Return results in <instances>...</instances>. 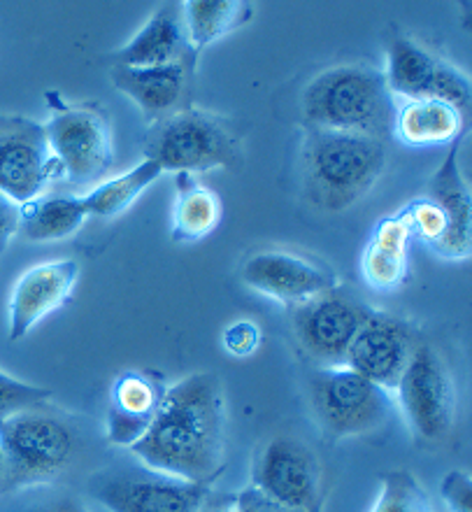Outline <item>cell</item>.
<instances>
[{
    "mask_svg": "<svg viewBox=\"0 0 472 512\" xmlns=\"http://www.w3.org/2000/svg\"><path fill=\"white\" fill-rule=\"evenodd\" d=\"M175 208H173V243H196L217 229L224 215L221 198L210 187H203L196 175L180 173L175 177Z\"/></svg>",
    "mask_w": 472,
    "mask_h": 512,
    "instance_id": "24",
    "label": "cell"
},
{
    "mask_svg": "<svg viewBox=\"0 0 472 512\" xmlns=\"http://www.w3.org/2000/svg\"><path fill=\"white\" fill-rule=\"evenodd\" d=\"M210 482H187L149 468H112L91 478L89 492L110 512H203Z\"/></svg>",
    "mask_w": 472,
    "mask_h": 512,
    "instance_id": "8",
    "label": "cell"
},
{
    "mask_svg": "<svg viewBox=\"0 0 472 512\" xmlns=\"http://www.w3.org/2000/svg\"><path fill=\"white\" fill-rule=\"evenodd\" d=\"M19 233V205L0 194V254L7 250L12 238Z\"/></svg>",
    "mask_w": 472,
    "mask_h": 512,
    "instance_id": "31",
    "label": "cell"
},
{
    "mask_svg": "<svg viewBox=\"0 0 472 512\" xmlns=\"http://www.w3.org/2000/svg\"><path fill=\"white\" fill-rule=\"evenodd\" d=\"M410 240V226H407L400 212L396 217H386L377 224L361 259L363 277H366L370 287L391 291L405 280L407 245H410Z\"/></svg>",
    "mask_w": 472,
    "mask_h": 512,
    "instance_id": "21",
    "label": "cell"
},
{
    "mask_svg": "<svg viewBox=\"0 0 472 512\" xmlns=\"http://www.w3.org/2000/svg\"><path fill=\"white\" fill-rule=\"evenodd\" d=\"M196 66L112 68L114 89L138 105L149 126L191 108L189 96Z\"/></svg>",
    "mask_w": 472,
    "mask_h": 512,
    "instance_id": "18",
    "label": "cell"
},
{
    "mask_svg": "<svg viewBox=\"0 0 472 512\" xmlns=\"http://www.w3.org/2000/svg\"><path fill=\"white\" fill-rule=\"evenodd\" d=\"M235 508H238L240 512H298V510L284 508V506H280V503L270 501L268 496L256 492L254 487L242 489V492L238 494V499H235Z\"/></svg>",
    "mask_w": 472,
    "mask_h": 512,
    "instance_id": "32",
    "label": "cell"
},
{
    "mask_svg": "<svg viewBox=\"0 0 472 512\" xmlns=\"http://www.w3.org/2000/svg\"><path fill=\"white\" fill-rule=\"evenodd\" d=\"M398 403L414 431L426 440H440L456 419L452 373L431 345H417L398 387Z\"/></svg>",
    "mask_w": 472,
    "mask_h": 512,
    "instance_id": "13",
    "label": "cell"
},
{
    "mask_svg": "<svg viewBox=\"0 0 472 512\" xmlns=\"http://www.w3.org/2000/svg\"><path fill=\"white\" fill-rule=\"evenodd\" d=\"M182 14L193 52L200 56L212 42L245 26L252 19L254 7L240 0H191L182 3Z\"/></svg>",
    "mask_w": 472,
    "mask_h": 512,
    "instance_id": "25",
    "label": "cell"
},
{
    "mask_svg": "<svg viewBox=\"0 0 472 512\" xmlns=\"http://www.w3.org/2000/svg\"><path fill=\"white\" fill-rule=\"evenodd\" d=\"M219 512H240L238 508H231V510H219Z\"/></svg>",
    "mask_w": 472,
    "mask_h": 512,
    "instance_id": "35",
    "label": "cell"
},
{
    "mask_svg": "<svg viewBox=\"0 0 472 512\" xmlns=\"http://www.w3.org/2000/svg\"><path fill=\"white\" fill-rule=\"evenodd\" d=\"M361 298L333 287L293 308L291 322L298 345L319 364V368L345 366L349 345L361 326L373 315Z\"/></svg>",
    "mask_w": 472,
    "mask_h": 512,
    "instance_id": "7",
    "label": "cell"
},
{
    "mask_svg": "<svg viewBox=\"0 0 472 512\" xmlns=\"http://www.w3.org/2000/svg\"><path fill=\"white\" fill-rule=\"evenodd\" d=\"M412 331L398 317L373 312L349 345L345 366L386 391H396L414 352Z\"/></svg>",
    "mask_w": 472,
    "mask_h": 512,
    "instance_id": "14",
    "label": "cell"
},
{
    "mask_svg": "<svg viewBox=\"0 0 472 512\" xmlns=\"http://www.w3.org/2000/svg\"><path fill=\"white\" fill-rule=\"evenodd\" d=\"M163 175L159 163L142 159L138 166L128 173L112 177V180L100 182L94 191L82 196L84 208H87L89 217H117L126 212L152 184Z\"/></svg>",
    "mask_w": 472,
    "mask_h": 512,
    "instance_id": "26",
    "label": "cell"
},
{
    "mask_svg": "<svg viewBox=\"0 0 472 512\" xmlns=\"http://www.w3.org/2000/svg\"><path fill=\"white\" fill-rule=\"evenodd\" d=\"M7 492V468H5V457L0 452V494Z\"/></svg>",
    "mask_w": 472,
    "mask_h": 512,
    "instance_id": "34",
    "label": "cell"
},
{
    "mask_svg": "<svg viewBox=\"0 0 472 512\" xmlns=\"http://www.w3.org/2000/svg\"><path fill=\"white\" fill-rule=\"evenodd\" d=\"M373 512H431V503L414 475L389 471L382 475V492Z\"/></svg>",
    "mask_w": 472,
    "mask_h": 512,
    "instance_id": "27",
    "label": "cell"
},
{
    "mask_svg": "<svg viewBox=\"0 0 472 512\" xmlns=\"http://www.w3.org/2000/svg\"><path fill=\"white\" fill-rule=\"evenodd\" d=\"M242 282L286 305H300L338 287V277L321 263L289 252H259L242 266Z\"/></svg>",
    "mask_w": 472,
    "mask_h": 512,
    "instance_id": "15",
    "label": "cell"
},
{
    "mask_svg": "<svg viewBox=\"0 0 472 512\" xmlns=\"http://www.w3.org/2000/svg\"><path fill=\"white\" fill-rule=\"evenodd\" d=\"M440 494L452 512H472V480L470 475L452 471L442 478Z\"/></svg>",
    "mask_w": 472,
    "mask_h": 512,
    "instance_id": "30",
    "label": "cell"
},
{
    "mask_svg": "<svg viewBox=\"0 0 472 512\" xmlns=\"http://www.w3.org/2000/svg\"><path fill=\"white\" fill-rule=\"evenodd\" d=\"M263 333L259 326L249 319H240V322H233L224 331V350L235 359H247L259 350Z\"/></svg>",
    "mask_w": 472,
    "mask_h": 512,
    "instance_id": "29",
    "label": "cell"
},
{
    "mask_svg": "<svg viewBox=\"0 0 472 512\" xmlns=\"http://www.w3.org/2000/svg\"><path fill=\"white\" fill-rule=\"evenodd\" d=\"M384 80L389 94L405 101H442L454 105L463 115L470 110L472 89L468 77L412 38L398 35L391 40Z\"/></svg>",
    "mask_w": 472,
    "mask_h": 512,
    "instance_id": "11",
    "label": "cell"
},
{
    "mask_svg": "<svg viewBox=\"0 0 472 512\" xmlns=\"http://www.w3.org/2000/svg\"><path fill=\"white\" fill-rule=\"evenodd\" d=\"M80 266L73 259L31 266L14 282L10 296V340L26 338L47 315L63 308L73 296Z\"/></svg>",
    "mask_w": 472,
    "mask_h": 512,
    "instance_id": "16",
    "label": "cell"
},
{
    "mask_svg": "<svg viewBox=\"0 0 472 512\" xmlns=\"http://www.w3.org/2000/svg\"><path fill=\"white\" fill-rule=\"evenodd\" d=\"M168 384L161 375L126 371L112 384L107 408V440L117 447H131L152 426Z\"/></svg>",
    "mask_w": 472,
    "mask_h": 512,
    "instance_id": "19",
    "label": "cell"
},
{
    "mask_svg": "<svg viewBox=\"0 0 472 512\" xmlns=\"http://www.w3.org/2000/svg\"><path fill=\"white\" fill-rule=\"evenodd\" d=\"M386 166L384 140L373 135L310 128L300 149L303 189L324 212H345L361 201Z\"/></svg>",
    "mask_w": 472,
    "mask_h": 512,
    "instance_id": "2",
    "label": "cell"
},
{
    "mask_svg": "<svg viewBox=\"0 0 472 512\" xmlns=\"http://www.w3.org/2000/svg\"><path fill=\"white\" fill-rule=\"evenodd\" d=\"M73 431L59 417L33 408L0 424V452L7 468V492L49 482L73 457Z\"/></svg>",
    "mask_w": 472,
    "mask_h": 512,
    "instance_id": "5",
    "label": "cell"
},
{
    "mask_svg": "<svg viewBox=\"0 0 472 512\" xmlns=\"http://www.w3.org/2000/svg\"><path fill=\"white\" fill-rule=\"evenodd\" d=\"M252 487L298 512H321L324 506L319 459L296 438H273L261 447L252 466Z\"/></svg>",
    "mask_w": 472,
    "mask_h": 512,
    "instance_id": "12",
    "label": "cell"
},
{
    "mask_svg": "<svg viewBox=\"0 0 472 512\" xmlns=\"http://www.w3.org/2000/svg\"><path fill=\"white\" fill-rule=\"evenodd\" d=\"M463 124H466L463 112L449 103L405 101L403 108L396 110L393 133L412 147L445 145L463 138Z\"/></svg>",
    "mask_w": 472,
    "mask_h": 512,
    "instance_id": "22",
    "label": "cell"
},
{
    "mask_svg": "<svg viewBox=\"0 0 472 512\" xmlns=\"http://www.w3.org/2000/svg\"><path fill=\"white\" fill-rule=\"evenodd\" d=\"M459 145L461 138L452 142V149L442 161L438 173L431 177L426 189V198L438 205V210L447 219V233L435 252L447 259H470V226H472V201L470 189L463 180L459 168Z\"/></svg>",
    "mask_w": 472,
    "mask_h": 512,
    "instance_id": "20",
    "label": "cell"
},
{
    "mask_svg": "<svg viewBox=\"0 0 472 512\" xmlns=\"http://www.w3.org/2000/svg\"><path fill=\"white\" fill-rule=\"evenodd\" d=\"M87 219L82 196H38L19 208V231L33 243H54L80 231Z\"/></svg>",
    "mask_w": 472,
    "mask_h": 512,
    "instance_id": "23",
    "label": "cell"
},
{
    "mask_svg": "<svg viewBox=\"0 0 472 512\" xmlns=\"http://www.w3.org/2000/svg\"><path fill=\"white\" fill-rule=\"evenodd\" d=\"M131 454L149 471L212 482L224 461V394L217 375L193 373L168 387Z\"/></svg>",
    "mask_w": 472,
    "mask_h": 512,
    "instance_id": "1",
    "label": "cell"
},
{
    "mask_svg": "<svg viewBox=\"0 0 472 512\" xmlns=\"http://www.w3.org/2000/svg\"><path fill=\"white\" fill-rule=\"evenodd\" d=\"M49 396H52L49 389L38 387V384L21 382L0 371V424L24 410L42 408L49 401Z\"/></svg>",
    "mask_w": 472,
    "mask_h": 512,
    "instance_id": "28",
    "label": "cell"
},
{
    "mask_svg": "<svg viewBox=\"0 0 472 512\" xmlns=\"http://www.w3.org/2000/svg\"><path fill=\"white\" fill-rule=\"evenodd\" d=\"M187 26H184L182 3H166L156 10L147 24L112 52V68H161V66H196Z\"/></svg>",
    "mask_w": 472,
    "mask_h": 512,
    "instance_id": "17",
    "label": "cell"
},
{
    "mask_svg": "<svg viewBox=\"0 0 472 512\" xmlns=\"http://www.w3.org/2000/svg\"><path fill=\"white\" fill-rule=\"evenodd\" d=\"M307 389L314 419L331 440L366 436L382 429L393 412L389 391L347 366L317 368Z\"/></svg>",
    "mask_w": 472,
    "mask_h": 512,
    "instance_id": "4",
    "label": "cell"
},
{
    "mask_svg": "<svg viewBox=\"0 0 472 512\" xmlns=\"http://www.w3.org/2000/svg\"><path fill=\"white\" fill-rule=\"evenodd\" d=\"M145 159L159 163L163 173L200 175L233 163V138L214 115L187 108L149 126L142 145Z\"/></svg>",
    "mask_w": 472,
    "mask_h": 512,
    "instance_id": "6",
    "label": "cell"
},
{
    "mask_svg": "<svg viewBox=\"0 0 472 512\" xmlns=\"http://www.w3.org/2000/svg\"><path fill=\"white\" fill-rule=\"evenodd\" d=\"M47 142L59 161L63 180L91 182L112 166V128L103 112L87 105L54 103V112L45 124Z\"/></svg>",
    "mask_w": 472,
    "mask_h": 512,
    "instance_id": "9",
    "label": "cell"
},
{
    "mask_svg": "<svg viewBox=\"0 0 472 512\" xmlns=\"http://www.w3.org/2000/svg\"><path fill=\"white\" fill-rule=\"evenodd\" d=\"M300 110L310 128L384 140L393 133L398 108L382 70L345 63L324 70L307 84L300 94Z\"/></svg>",
    "mask_w": 472,
    "mask_h": 512,
    "instance_id": "3",
    "label": "cell"
},
{
    "mask_svg": "<svg viewBox=\"0 0 472 512\" xmlns=\"http://www.w3.org/2000/svg\"><path fill=\"white\" fill-rule=\"evenodd\" d=\"M26 512H89V510L73 499H59L54 503H45V506H35Z\"/></svg>",
    "mask_w": 472,
    "mask_h": 512,
    "instance_id": "33",
    "label": "cell"
},
{
    "mask_svg": "<svg viewBox=\"0 0 472 512\" xmlns=\"http://www.w3.org/2000/svg\"><path fill=\"white\" fill-rule=\"evenodd\" d=\"M63 180L49 149L45 124L19 115H0V194L31 203L49 184Z\"/></svg>",
    "mask_w": 472,
    "mask_h": 512,
    "instance_id": "10",
    "label": "cell"
}]
</instances>
